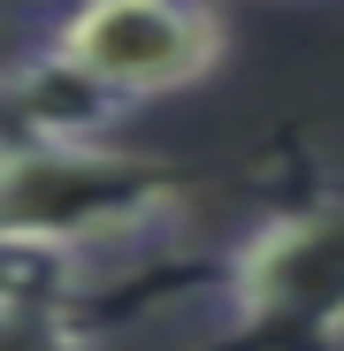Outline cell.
Wrapping results in <instances>:
<instances>
[{
    "instance_id": "cell-1",
    "label": "cell",
    "mask_w": 344,
    "mask_h": 351,
    "mask_svg": "<svg viewBox=\"0 0 344 351\" xmlns=\"http://www.w3.org/2000/svg\"><path fill=\"white\" fill-rule=\"evenodd\" d=\"M184 206L176 168L107 138H0V252L69 260L84 245L146 237Z\"/></svg>"
},
{
    "instance_id": "cell-2",
    "label": "cell",
    "mask_w": 344,
    "mask_h": 351,
    "mask_svg": "<svg viewBox=\"0 0 344 351\" xmlns=\"http://www.w3.org/2000/svg\"><path fill=\"white\" fill-rule=\"evenodd\" d=\"M344 343V191H291L222 252V328L207 351Z\"/></svg>"
},
{
    "instance_id": "cell-3",
    "label": "cell",
    "mask_w": 344,
    "mask_h": 351,
    "mask_svg": "<svg viewBox=\"0 0 344 351\" xmlns=\"http://www.w3.org/2000/svg\"><path fill=\"white\" fill-rule=\"evenodd\" d=\"M54 46L123 107H138L214 77L229 38L214 0H69L54 16Z\"/></svg>"
},
{
    "instance_id": "cell-4",
    "label": "cell",
    "mask_w": 344,
    "mask_h": 351,
    "mask_svg": "<svg viewBox=\"0 0 344 351\" xmlns=\"http://www.w3.org/2000/svg\"><path fill=\"white\" fill-rule=\"evenodd\" d=\"M115 114L123 99L92 84L54 38L0 69V138H100Z\"/></svg>"
},
{
    "instance_id": "cell-5",
    "label": "cell",
    "mask_w": 344,
    "mask_h": 351,
    "mask_svg": "<svg viewBox=\"0 0 344 351\" xmlns=\"http://www.w3.org/2000/svg\"><path fill=\"white\" fill-rule=\"evenodd\" d=\"M0 351H100L92 306L77 290L0 282Z\"/></svg>"
}]
</instances>
